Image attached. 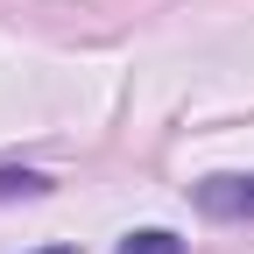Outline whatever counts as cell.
<instances>
[{
	"label": "cell",
	"instance_id": "obj_4",
	"mask_svg": "<svg viewBox=\"0 0 254 254\" xmlns=\"http://www.w3.org/2000/svg\"><path fill=\"white\" fill-rule=\"evenodd\" d=\"M43 254H78V247H43Z\"/></svg>",
	"mask_w": 254,
	"mask_h": 254
},
{
	"label": "cell",
	"instance_id": "obj_2",
	"mask_svg": "<svg viewBox=\"0 0 254 254\" xmlns=\"http://www.w3.org/2000/svg\"><path fill=\"white\" fill-rule=\"evenodd\" d=\"M120 254H184V240L163 233V226H141V233H127V240H120Z\"/></svg>",
	"mask_w": 254,
	"mask_h": 254
},
{
	"label": "cell",
	"instance_id": "obj_3",
	"mask_svg": "<svg viewBox=\"0 0 254 254\" xmlns=\"http://www.w3.org/2000/svg\"><path fill=\"white\" fill-rule=\"evenodd\" d=\"M50 177L43 170H0V198H43Z\"/></svg>",
	"mask_w": 254,
	"mask_h": 254
},
{
	"label": "cell",
	"instance_id": "obj_1",
	"mask_svg": "<svg viewBox=\"0 0 254 254\" xmlns=\"http://www.w3.org/2000/svg\"><path fill=\"white\" fill-rule=\"evenodd\" d=\"M190 198L205 219H254V177H205Z\"/></svg>",
	"mask_w": 254,
	"mask_h": 254
}]
</instances>
